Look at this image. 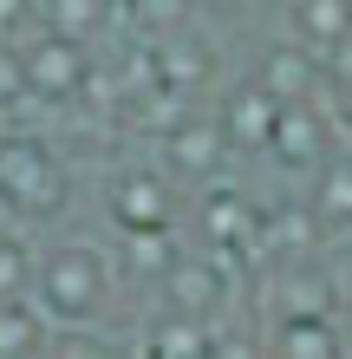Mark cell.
<instances>
[{
	"label": "cell",
	"mask_w": 352,
	"mask_h": 359,
	"mask_svg": "<svg viewBox=\"0 0 352 359\" xmlns=\"http://www.w3.org/2000/svg\"><path fill=\"white\" fill-rule=\"evenodd\" d=\"M39 27H59L72 39H85V46H118L124 39V7L118 0H46V13H39Z\"/></svg>",
	"instance_id": "obj_9"
},
{
	"label": "cell",
	"mask_w": 352,
	"mask_h": 359,
	"mask_svg": "<svg viewBox=\"0 0 352 359\" xmlns=\"http://www.w3.org/2000/svg\"><path fill=\"white\" fill-rule=\"evenodd\" d=\"M281 104L287 98H274L255 72H241L235 86L222 92V118H229V131H235V151H248V157L267 151V137H274V124H281Z\"/></svg>",
	"instance_id": "obj_8"
},
{
	"label": "cell",
	"mask_w": 352,
	"mask_h": 359,
	"mask_svg": "<svg viewBox=\"0 0 352 359\" xmlns=\"http://www.w3.org/2000/svg\"><path fill=\"white\" fill-rule=\"evenodd\" d=\"M46 346H66L52 327V313L20 294V301H0V353H46Z\"/></svg>",
	"instance_id": "obj_13"
},
{
	"label": "cell",
	"mask_w": 352,
	"mask_h": 359,
	"mask_svg": "<svg viewBox=\"0 0 352 359\" xmlns=\"http://www.w3.org/2000/svg\"><path fill=\"white\" fill-rule=\"evenodd\" d=\"M287 27H294L314 53H346L352 46V0H294L287 7Z\"/></svg>",
	"instance_id": "obj_12"
},
{
	"label": "cell",
	"mask_w": 352,
	"mask_h": 359,
	"mask_svg": "<svg viewBox=\"0 0 352 359\" xmlns=\"http://www.w3.org/2000/svg\"><path fill=\"white\" fill-rule=\"evenodd\" d=\"M33 301L52 313L59 340H105V327L124 313V301H143L124 274L118 255V236H85V229H52L39 236V281H33Z\"/></svg>",
	"instance_id": "obj_1"
},
{
	"label": "cell",
	"mask_w": 352,
	"mask_h": 359,
	"mask_svg": "<svg viewBox=\"0 0 352 359\" xmlns=\"http://www.w3.org/2000/svg\"><path fill=\"white\" fill-rule=\"evenodd\" d=\"M150 144H157V157L170 163L190 189L209 183V177H222V170H235V157H241L229 118H222V104H183Z\"/></svg>",
	"instance_id": "obj_5"
},
{
	"label": "cell",
	"mask_w": 352,
	"mask_h": 359,
	"mask_svg": "<svg viewBox=\"0 0 352 359\" xmlns=\"http://www.w3.org/2000/svg\"><path fill=\"white\" fill-rule=\"evenodd\" d=\"M20 53H27L33 111H85V104H98V72H105L98 46H85V39H72L59 27H33L20 39Z\"/></svg>",
	"instance_id": "obj_4"
},
{
	"label": "cell",
	"mask_w": 352,
	"mask_h": 359,
	"mask_svg": "<svg viewBox=\"0 0 352 359\" xmlns=\"http://www.w3.org/2000/svg\"><path fill=\"white\" fill-rule=\"evenodd\" d=\"M0 137H7V118H0Z\"/></svg>",
	"instance_id": "obj_16"
},
{
	"label": "cell",
	"mask_w": 352,
	"mask_h": 359,
	"mask_svg": "<svg viewBox=\"0 0 352 359\" xmlns=\"http://www.w3.org/2000/svg\"><path fill=\"white\" fill-rule=\"evenodd\" d=\"M46 13V0H0V39H27Z\"/></svg>",
	"instance_id": "obj_15"
},
{
	"label": "cell",
	"mask_w": 352,
	"mask_h": 359,
	"mask_svg": "<svg viewBox=\"0 0 352 359\" xmlns=\"http://www.w3.org/2000/svg\"><path fill=\"white\" fill-rule=\"evenodd\" d=\"M261 346H274V353H339V346H352V333L339 327V313H267Z\"/></svg>",
	"instance_id": "obj_10"
},
{
	"label": "cell",
	"mask_w": 352,
	"mask_h": 359,
	"mask_svg": "<svg viewBox=\"0 0 352 359\" xmlns=\"http://www.w3.org/2000/svg\"><path fill=\"white\" fill-rule=\"evenodd\" d=\"M300 189H307V203L320 209V222L333 229V236H352V144H339Z\"/></svg>",
	"instance_id": "obj_11"
},
{
	"label": "cell",
	"mask_w": 352,
	"mask_h": 359,
	"mask_svg": "<svg viewBox=\"0 0 352 359\" xmlns=\"http://www.w3.org/2000/svg\"><path fill=\"white\" fill-rule=\"evenodd\" d=\"M0 118H33V92H27V53L20 39H0Z\"/></svg>",
	"instance_id": "obj_14"
},
{
	"label": "cell",
	"mask_w": 352,
	"mask_h": 359,
	"mask_svg": "<svg viewBox=\"0 0 352 359\" xmlns=\"http://www.w3.org/2000/svg\"><path fill=\"white\" fill-rule=\"evenodd\" d=\"M339 137H346V131H339V118H333V104H326V98H287L274 137H267V151H261V163H267L281 183L300 189L326 157L339 151Z\"/></svg>",
	"instance_id": "obj_6"
},
{
	"label": "cell",
	"mask_w": 352,
	"mask_h": 359,
	"mask_svg": "<svg viewBox=\"0 0 352 359\" xmlns=\"http://www.w3.org/2000/svg\"><path fill=\"white\" fill-rule=\"evenodd\" d=\"M98 216L111 236H157V229H183L190 222V183H183L157 151L150 157H118L98 177Z\"/></svg>",
	"instance_id": "obj_3"
},
{
	"label": "cell",
	"mask_w": 352,
	"mask_h": 359,
	"mask_svg": "<svg viewBox=\"0 0 352 359\" xmlns=\"http://www.w3.org/2000/svg\"><path fill=\"white\" fill-rule=\"evenodd\" d=\"M72 209H78V170L66 144L46 124L13 118L0 137V216L33 229V236H52L72 222Z\"/></svg>",
	"instance_id": "obj_2"
},
{
	"label": "cell",
	"mask_w": 352,
	"mask_h": 359,
	"mask_svg": "<svg viewBox=\"0 0 352 359\" xmlns=\"http://www.w3.org/2000/svg\"><path fill=\"white\" fill-rule=\"evenodd\" d=\"M261 79L274 98H326V86H333V66H326V53H314L307 39H274V46H261V59L248 66Z\"/></svg>",
	"instance_id": "obj_7"
}]
</instances>
